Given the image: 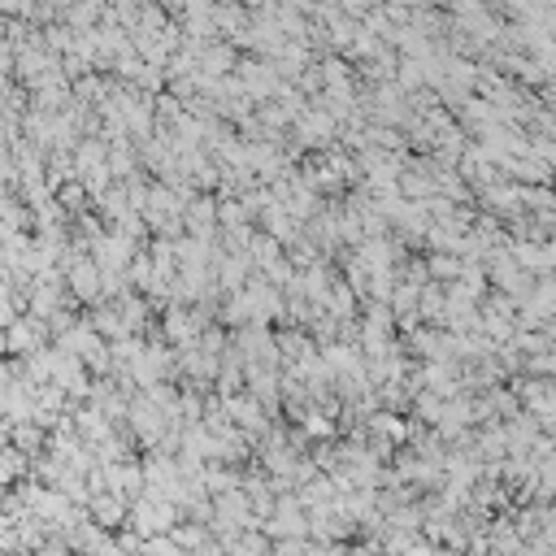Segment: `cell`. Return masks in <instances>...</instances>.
<instances>
[{"label":"cell","instance_id":"cell-1","mask_svg":"<svg viewBox=\"0 0 556 556\" xmlns=\"http://www.w3.org/2000/svg\"><path fill=\"white\" fill-rule=\"evenodd\" d=\"M0 348H5V339H0Z\"/></svg>","mask_w":556,"mask_h":556}]
</instances>
